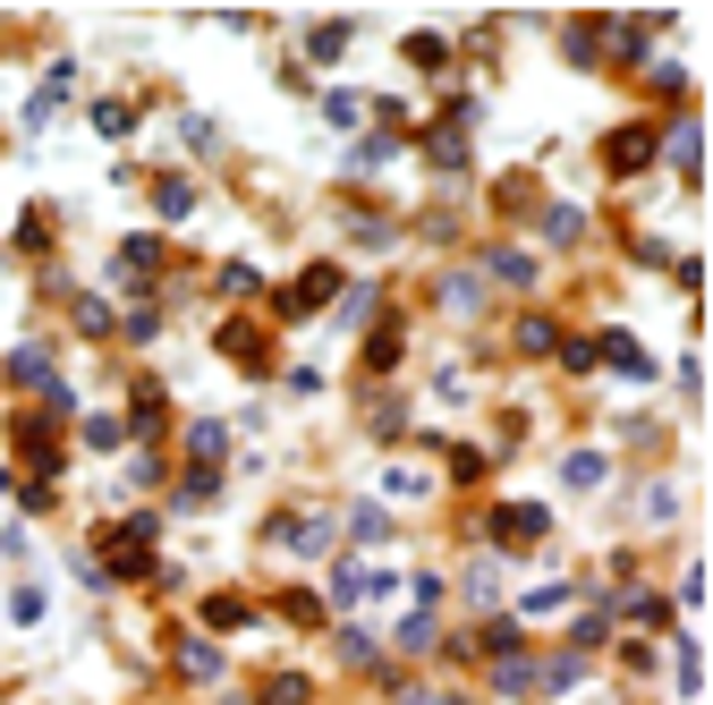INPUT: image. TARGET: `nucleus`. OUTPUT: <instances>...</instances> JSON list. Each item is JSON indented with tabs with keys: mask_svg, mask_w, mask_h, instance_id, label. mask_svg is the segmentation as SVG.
<instances>
[{
	"mask_svg": "<svg viewBox=\"0 0 713 705\" xmlns=\"http://www.w3.org/2000/svg\"><path fill=\"white\" fill-rule=\"evenodd\" d=\"M510 349H519V357H552V349H561V332H552V315H519V332H510Z\"/></svg>",
	"mask_w": 713,
	"mask_h": 705,
	"instance_id": "nucleus-19",
	"label": "nucleus"
},
{
	"mask_svg": "<svg viewBox=\"0 0 713 705\" xmlns=\"http://www.w3.org/2000/svg\"><path fill=\"white\" fill-rule=\"evenodd\" d=\"M603 638H612V612H578V620H569V646H578V654H595Z\"/></svg>",
	"mask_w": 713,
	"mask_h": 705,
	"instance_id": "nucleus-28",
	"label": "nucleus"
},
{
	"mask_svg": "<svg viewBox=\"0 0 713 705\" xmlns=\"http://www.w3.org/2000/svg\"><path fill=\"white\" fill-rule=\"evenodd\" d=\"M595 366H620V374H637V383H654V357L629 340V332H603L595 340Z\"/></svg>",
	"mask_w": 713,
	"mask_h": 705,
	"instance_id": "nucleus-9",
	"label": "nucleus"
},
{
	"mask_svg": "<svg viewBox=\"0 0 713 705\" xmlns=\"http://www.w3.org/2000/svg\"><path fill=\"white\" fill-rule=\"evenodd\" d=\"M272 612H281V620H297V629H324V620H331V612L315 604L306 586H290V595H281V604H272Z\"/></svg>",
	"mask_w": 713,
	"mask_h": 705,
	"instance_id": "nucleus-25",
	"label": "nucleus"
},
{
	"mask_svg": "<svg viewBox=\"0 0 713 705\" xmlns=\"http://www.w3.org/2000/svg\"><path fill=\"white\" fill-rule=\"evenodd\" d=\"M154 213H162V222H188V213H195V188H188V179H154Z\"/></svg>",
	"mask_w": 713,
	"mask_h": 705,
	"instance_id": "nucleus-23",
	"label": "nucleus"
},
{
	"mask_svg": "<svg viewBox=\"0 0 713 705\" xmlns=\"http://www.w3.org/2000/svg\"><path fill=\"white\" fill-rule=\"evenodd\" d=\"M493 689H501V697H544V663H535V654H501V663H493Z\"/></svg>",
	"mask_w": 713,
	"mask_h": 705,
	"instance_id": "nucleus-8",
	"label": "nucleus"
},
{
	"mask_svg": "<svg viewBox=\"0 0 713 705\" xmlns=\"http://www.w3.org/2000/svg\"><path fill=\"white\" fill-rule=\"evenodd\" d=\"M162 417H170V391H162V383H136V400H128V434H162Z\"/></svg>",
	"mask_w": 713,
	"mask_h": 705,
	"instance_id": "nucleus-11",
	"label": "nucleus"
},
{
	"mask_svg": "<svg viewBox=\"0 0 713 705\" xmlns=\"http://www.w3.org/2000/svg\"><path fill=\"white\" fill-rule=\"evenodd\" d=\"M324 111L340 120V128H356V120H365V102H356V94H324Z\"/></svg>",
	"mask_w": 713,
	"mask_h": 705,
	"instance_id": "nucleus-50",
	"label": "nucleus"
},
{
	"mask_svg": "<svg viewBox=\"0 0 713 705\" xmlns=\"http://www.w3.org/2000/svg\"><path fill=\"white\" fill-rule=\"evenodd\" d=\"M485 272H493L501 289H535V256H527V247H493Z\"/></svg>",
	"mask_w": 713,
	"mask_h": 705,
	"instance_id": "nucleus-13",
	"label": "nucleus"
},
{
	"mask_svg": "<svg viewBox=\"0 0 713 705\" xmlns=\"http://www.w3.org/2000/svg\"><path fill=\"white\" fill-rule=\"evenodd\" d=\"M442 306H451V315H476V306H485V281H476V272H442Z\"/></svg>",
	"mask_w": 713,
	"mask_h": 705,
	"instance_id": "nucleus-20",
	"label": "nucleus"
},
{
	"mask_svg": "<svg viewBox=\"0 0 713 705\" xmlns=\"http://www.w3.org/2000/svg\"><path fill=\"white\" fill-rule=\"evenodd\" d=\"M170 654H179V672H188V680H222V646H213V638H179Z\"/></svg>",
	"mask_w": 713,
	"mask_h": 705,
	"instance_id": "nucleus-18",
	"label": "nucleus"
},
{
	"mask_svg": "<svg viewBox=\"0 0 713 705\" xmlns=\"http://www.w3.org/2000/svg\"><path fill=\"white\" fill-rule=\"evenodd\" d=\"M578 230H586V213H578V204H552V213H544V238H561V247H569Z\"/></svg>",
	"mask_w": 713,
	"mask_h": 705,
	"instance_id": "nucleus-37",
	"label": "nucleus"
},
{
	"mask_svg": "<svg viewBox=\"0 0 713 705\" xmlns=\"http://www.w3.org/2000/svg\"><path fill=\"white\" fill-rule=\"evenodd\" d=\"M425 161H433V170H467V136H459V120L425 128Z\"/></svg>",
	"mask_w": 713,
	"mask_h": 705,
	"instance_id": "nucleus-12",
	"label": "nucleus"
},
{
	"mask_svg": "<svg viewBox=\"0 0 713 705\" xmlns=\"http://www.w3.org/2000/svg\"><path fill=\"white\" fill-rule=\"evenodd\" d=\"M77 332H94V340H102V332H111V306H102V298H77Z\"/></svg>",
	"mask_w": 713,
	"mask_h": 705,
	"instance_id": "nucleus-46",
	"label": "nucleus"
},
{
	"mask_svg": "<svg viewBox=\"0 0 713 705\" xmlns=\"http://www.w3.org/2000/svg\"><path fill=\"white\" fill-rule=\"evenodd\" d=\"M86 443H94V450H120V443H128V417H86Z\"/></svg>",
	"mask_w": 713,
	"mask_h": 705,
	"instance_id": "nucleus-38",
	"label": "nucleus"
},
{
	"mask_svg": "<svg viewBox=\"0 0 713 705\" xmlns=\"http://www.w3.org/2000/svg\"><path fill=\"white\" fill-rule=\"evenodd\" d=\"M561 366L569 374H595V340H561Z\"/></svg>",
	"mask_w": 713,
	"mask_h": 705,
	"instance_id": "nucleus-47",
	"label": "nucleus"
},
{
	"mask_svg": "<svg viewBox=\"0 0 713 705\" xmlns=\"http://www.w3.org/2000/svg\"><path fill=\"white\" fill-rule=\"evenodd\" d=\"M222 493V477H204V468H188V484H179V511H204Z\"/></svg>",
	"mask_w": 713,
	"mask_h": 705,
	"instance_id": "nucleus-34",
	"label": "nucleus"
},
{
	"mask_svg": "<svg viewBox=\"0 0 713 705\" xmlns=\"http://www.w3.org/2000/svg\"><path fill=\"white\" fill-rule=\"evenodd\" d=\"M519 638H527V629H519V620H510V612H501V620H485V629H476V646H485L493 663H501V654H519Z\"/></svg>",
	"mask_w": 713,
	"mask_h": 705,
	"instance_id": "nucleus-24",
	"label": "nucleus"
},
{
	"mask_svg": "<svg viewBox=\"0 0 713 705\" xmlns=\"http://www.w3.org/2000/svg\"><path fill=\"white\" fill-rule=\"evenodd\" d=\"M18 247H52V213H43V204H34L26 222H18Z\"/></svg>",
	"mask_w": 713,
	"mask_h": 705,
	"instance_id": "nucleus-44",
	"label": "nucleus"
},
{
	"mask_svg": "<svg viewBox=\"0 0 713 705\" xmlns=\"http://www.w3.org/2000/svg\"><path fill=\"white\" fill-rule=\"evenodd\" d=\"M306 52H315V60H340V52H349V26H315V34H306Z\"/></svg>",
	"mask_w": 713,
	"mask_h": 705,
	"instance_id": "nucleus-39",
	"label": "nucleus"
},
{
	"mask_svg": "<svg viewBox=\"0 0 713 705\" xmlns=\"http://www.w3.org/2000/svg\"><path fill=\"white\" fill-rule=\"evenodd\" d=\"M654 154H663L654 120H629V128H612V136H603V170H612V179H637V170H646Z\"/></svg>",
	"mask_w": 713,
	"mask_h": 705,
	"instance_id": "nucleus-2",
	"label": "nucleus"
},
{
	"mask_svg": "<svg viewBox=\"0 0 713 705\" xmlns=\"http://www.w3.org/2000/svg\"><path fill=\"white\" fill-rule=\"evenodd\" d=\"M213 340H222V357H229V366H247V374H272V332H263V323L229 315L222 332H213Z\"/></svg>",
	"mask_w": 713,
	"mask_h": 705,
	"instance_id": "nucleus-5",
	"label": "nucleus"
},
{
	"mask_svg": "<svg viewBox=\"0 0 713 705\" xmlns=\"http://www.w3.org/2000/svg\"><path fill=\"white\" fill-rule=\"evenodd\" d=\"M476 477H485V450L459 443V450H451V484H476Z\"/></svg>",
	"mask_w": 713,
	"mask_h": 705,
	"instance_id": "nucleus-45",
	"label": "nucleus"
},
{
	"mask_svg": "<svg viewBox=\"0 0 713 705\" xmlns=\"http://www.w3.org/2000/svg\"><path fill=\"white\" fill-rule=\"evenodd\" d=\"M331 604H365V561H340L331 570Z\"/></svg>",
	"mask_w": 713,
	"mask_h": 705,
	"instance_id": "nucleus-31",
	"label": "nucleus"
},
{
	"mask_svg": "<svg viewBox=\"0 0 713 705\" xmlns=\"http://www.w3.org/2000/svg\"><path fill=\"white\" fill-rule=\"evenodd\" d=\"M374 434H383V443H399V434H408V417H399V400H383V409H374Z\"/></svg>",
	"mask_w": 713,
	"mask_h": 705,
	"instance_id": "nucleus-48",
	"label": "nucleus"
},
{
	"mask_svg": "<svg viewBox=\"0 0 713 705\" xmlns=\"http://www.w3.org/2000/svg\"><path fill=\"white\" fill-rule=\"evenodd\" d=\"M544 527H552V518L535 511V502H501V511L485 518V536H493L501 552H535V545H544Z\"/></svg>",
	"mask_w": 713,
	"mask_h": 705,
	"instance_id": "nucleus-3",
	"label": "nucleus"
},
{
	"mask_svg": "<svg viewBox=\"0 0 713 705\" xmlns=\"http://www.w3.org/2000/svg\"><path fill=\"white\" fill-rule=\"evenodd\" d=\"M544 612H569V586H535V595H519L510 620H544Z\"/></svg>",
	"mask_w": 713,
	"mask_h": 705,
	"instance_id": "nucleus-29",
	"label": "nucleus"
},
{
	"mask_svg": "<svg viewBox=\"0 0 713 705\" xmlns=\"http://www.w3.org/2000/svg\"><path fill=\"white\" fill-rule=\"evenodd\" d=\"M365 366H374V374H391V366H399V323H374V332H365Z\"/></svg>",
	"mask_w": 713,
	"mask_h": 705,
	"instance_id": "nucleus-21",
	"label": "nucleus"
},
{
	"mask_svg": "<svg viewBox=\"0 0 713 705\" xmlns=\"http://www.w3.org/2000/svg\"><path fill=\"white\" fill-rule=\"evenodd\" d=\"M263 545L272 552H331V518L324 511H281L263 527Z\"/></svg>",
	"mask_w": 713,
	"mask_h": 705,
	"instance_id": "nucleus-4",
	"label": "nucleus"
},
{
	"mask_svg": "<svg viewBox=\"0 0 713 705\" xmlns=\"http://www.w3.org/2000/svg\"><path fill=\"white\" fill-rule=\"evenodd\" d=\"M9 383H26V391H52V383H60V366H52V349H18V357H9Z\"/></svg>",
	"mask_w": 713,
	"mask_h": 705,
	"instance_id": "nucleus-17",
	"label": "nucleus"
},
{
	"mask_svg": "<svg viewBox=\"0 0 713 705\" xmlns=\"http://www.w3.org/2000/svg\"><path fill=\"white\" fill-rule=\"evenodd\" d=\"M629 620H646V629H671V620H680V612L663 604V595H629Z\"/></svg>",
	"mask_w": 713,
	"mask_h": 705,
	"instance_id": "nucleus-35",
	"label": "nucleus"
},
{
	"mask_svg": "<svg viewBox=\"0 0 713 705\" xmlns=\"http://www.w3.org/2000/svg\"><path fill=\"white\" fill-rule=\"evenodd\" d=\"M128 120H136L128 102H94V128H102V136H128Z\"/></svg>",
	"mask_w": 713,
	"mask_h": 705,
	"instance_id": "nucleus-43",
	"label": "nucleus"
},
{
	"mask_svg": "<svg viewBox=\"0 0 713 705\" xmlns=\"http://www.w3.org/2000/svg\"><path fill=\"white\" fill-rule=\"evenodd\" d=\"M391 493H399V502H425V493H433V477H425V468H391Z\"/></svg>",
	"mask_w": 713,
	"mask_h": 705,
	"instance_id": "nucleus-41",
	"label": "nucleus"
},
{
	"mask_svg": "<svg viewBox=\"0 0 713 705\" xmlns=\"http://www.w3.org/2000/svg\"><path fill=\"white\" fill-rule=\"evenodd\" d=\"M654 43V18H612V26H595V52H612V60H646Z\"/></svg>",
	"mask_w": 713,
	"mask_h": 705,
	"instance_id": "nucleus-7",
	"label": "nucleus"
},
{
	"mask_svg": "<svg viewBox=\"0 0 713 705\" xmlns=\"http://www.w3.org/2000/svg\"><path fill=\"white\" fill-rule=\"evenodd\" d=\"M204 629H256V604H247V595H204Z\"/></svg>",
	"mask_w": 713,
	"mask_h": 705,
	"instance_id": "nucleus-16",
	"label": "nucleus"
},
{
	"mask_svg": "<svg viewBox=\"0 0 713 705\" xmlns=\"http://www.w3.org/2000/svg\"><path fill=\"white\" fill-rule=\"evenodd\" d=\"M222 459H229V434L213 417H195L188 425V468H204V477H222Z\"/></svg>",
	"mask_w": 713,
	"mask_h": 705,
	"instance_id": "nucleus-10",
	"label": "nucleus"
},
{
	"mask_svg": "<svg viewBox=\"0 0 713 705\" xmlns=\"http://www.w3.org/2000/svg\"><path fill=\"white\" fill-rule=\"evenodd\" d=\"M162 272V238H120V281H154Z\"/></svg>",
	"mask_w": 713,
	"mask_h": 705,
	"instance_id": "nucleus-14",
	"label": "nucleus"
},
{
	"mask_svg": "<svg viewBox=\"0 0 713 705\" xmlns=\"http://www.w3.org/2000/svg\"><path fill=\"white\" fill-rule=\"evenodd\" d=\"M331 298H340V264H306V272L281 289V315H324Z\"/></svg>",
	"mask_w": 713,
	"mask_h": 705,
	"instance_id": "nucleus-6",
	"label": "nucleus"
},
{
	"mask_svg": "<svg viewBox=\"0 0 713 705\" xmlns=\"http://www.w3.org/2000/svg\"><path fill=\"white\" fill-rule=\"evenodd\" d=\"M391 154H399V136H365V145H356V154H349V161H356V170H383V161H391Z\"/></svg>",
	"mask_w": 713,
	"mask_h": 705,
	"instance_id": "nucleus-40",
	"label": "nucleus"
},
{
	"mask_svg": "<svg viewBox=\"0 0 713 705\" xmlns=\"http://www.w3.org/2000/svg\"><path fill=\"white\" fill-rule=\"evenodd\" d=\"M493 204H501V213H527V204H535V179H519V170H510V179L493 188Z\"/></svg>",
	"mask_w": 713,
	"mask_h": 705,
	"instance_id": "nucleus-33",
	"label": "nucleus"
},
{
	"mask_svg": "<svg viewBox=\"0 0 713 705\" xmlns=\"http://www.w3.org/2000/svg\"><path fill=\"white\" fill-rule=\"evenodd\" d=\"M603 477H612V459H603V450H569V459H561V484H569V493H595Z\"/></svg>",
	"mask_w": 713,
	"mask_h": 705,
	"instance_id": "nucleus-15",
	"label": "nucleus"
},
{
	"mask_svg": "<svg viewBox=\"0 0 713 705\" xmlns=\"http://www.w3.org/2000/svg\"><path fill=\"white\" fill-rule=\"evenodd\" d=\"M442 60H451V43H442V34H408V68L442 77Z\"/></svg>",
	"mask_w": 713,
	"mask_h": 705,
	"instance_id": "nucleus-27",
	"label": "nucleus"
},
{
	"mask_svg": "<svg viewBox=\"0 0 713 705\" xmlns=\"http://www.w3.org/2000/svg\"><path fill=\"white\" fill-rule=\"evenodd\" d=\"M222 289H229V298H256L263 272H256V264H222Z\"/></svg>",
	"mask_w": 713,
	"mask_h": 705,
	"instance_id": "nucleus-42",
	"label": "nucleus"
},
{
	"mask_svg": "<svg viewBox=\"0 0 713 705\" xmlns=\"http://www.w3.org/2000/svg\"><path fill=\"white\" fill-rule=\"evenodd\" d=\"M340 663H356V672H374L383 654H374V638H365V629H340Z\"/></svg>",
	"mask_w": 713,
	"mask_h": 705,
	"instance_id": "nucleus-32",
	"label": "nucleus"
},
{
	"mask_svg": "<svg viewBox=\"0 0 713 705\" xmlns=\"http://www.w3.org/2000/svg\"><path fill=\"white\" fill-rule=\"evenodd\" d=\"M9 612H18V629H34V620H43V586H18V604H9Z\"/></svg>",
	"mask_w": 713,
	"mask_h": 705,
	"instance_id": "nucleus-49",
	"label": "nucleus"
},
{
	"mask_svg": "<svg viewBox=\"0 0 713 705\" xmlns=\"http://www.w3.org/2000/svg\"><path fill=\"white\" fill-rule=\"evenodd\" d=\"M671 161H680V179L697 188V170H705V145H697V128H688V120L671 128Z\"/></svg>",
	"mask_w": 713,
	"mask_h": 705,
	"instance_id": "nucleus-26",
	"label": "nucleus"
},
{
	"mask_svg": "<svg viewBox=\"0 0 713 705\" xmlns=\"http://www.w3.org/2000/svg\"><path fill=\"white\" fill-rule=\"evenodd\" d=\"M315 689H306V672H272L263 680V705H306Z\"/></svg>",
	"mask_w": 713,
	"mask_h": 705,
	"instance_id": "nucleus-30",
	"label": "nucleus"
},
{
	"mask_svg": "<svg viewBox=\"0 0 713 705\" xmlns=\"http://www.w3.org/2000/svg\"><path fill=\"white\" fill-rule=\"evenodd\" d=\"M154 536H162V518H120V527H102V552H111V578H154Z\"/></svg>",
	"mask_w": 713,
	"mask_h": 705,
	"instance_id": "nucleus-1",
	"label": "nucleus"
},
{
	"mask_svg": "<svg viewBox=\"0 0 713 705\" xmlns=\"http://www.w3.org/2000/svg\"><path fill=\"white\" fill-rule=\"evenodd\" d=\"M349 536H356V545H391V511H383V502H356Z\"/></svg>",
	"mask_w": 713,
	"mask_h": 705,
	"instance_id": "nucleus-22",
	"label": "nucleus"
},
{
	"mask_svg": "<svg viewBox=\"0 0 713 705\" xmlns=\"http://www.w3.org/2000/svg\"><path fill=\"white\" fill-rule=\"evenodd\" d=\"M433 638H442V629H433V612H408V620H399V646H408V654H425Z\"/></svg>",
	"mask_w": 713,
	"mask_h": 705,
	"instance_id": "nucleus-36",
	"label": "nucleus"
}]
</instances>
